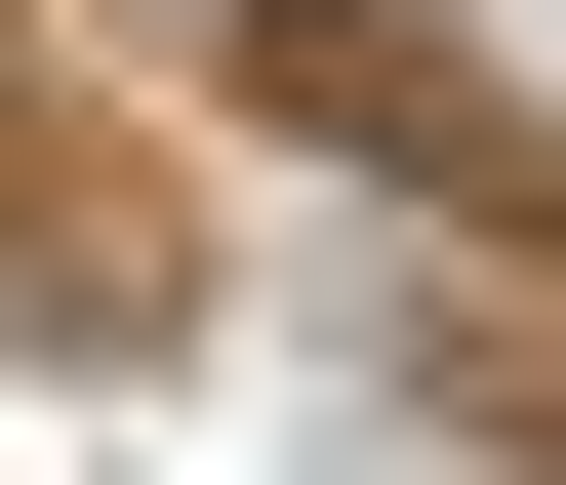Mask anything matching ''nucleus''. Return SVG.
Here are the masks:
<instances>
[{
	"label": "nucleus",
	"instance_id": "1",
	"mask_svg": "<svg viewBox=\"0 0 566 485\" xmlns=\"http://www.w3.org/2000/svg\"><path fill=\"white\" fill-rule=\"evenodd\" d=\"M243 82H283V122H365V162H405V202H526V162H485V82H446V41H365V0H283Z\"/></svg>",
	"mask_w": 566,
	"mask_h": 485
}]
</instances>
